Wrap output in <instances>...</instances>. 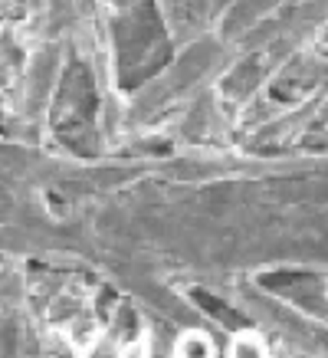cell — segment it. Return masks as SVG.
<instances>
[{"label":"cell","mask_w":328,"mask_h":358,"mask_svg":"<svg viewBox=\"0 0 328 358\" xmlns=\"http://www.w3.org/2000/svg\"><path fill=\"white\" fill-rule=\"evenodd\" d=\"M194 299H197V303H204V309H207L210 315L223 319L227 326H246V319H240L237 313H230L227 306L220 303V299H214V296H207V293H200V289H194Z\"/></svg>","instance_id":"6da1fadb"}]
</instances>
